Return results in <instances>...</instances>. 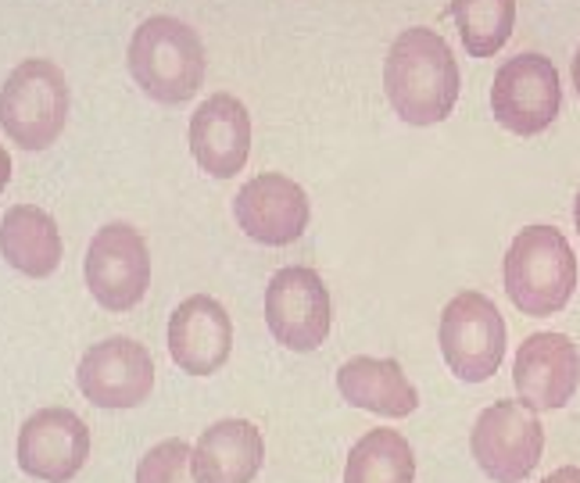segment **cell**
I'll return each instance as SVG.
<instances>
[{
  "instance_id": "cell-1",
  "label": "cell",
  "mask_w": 580,
  "mask_h": 483,
  "mask_svg": "<svg viewBox=\"0 0 580 483\" xmlns=\"http://www.w3.org/2000/svg\"><path fill=\"white\" fill-rule=\"evenodd\" d=\"M459 65L437 29L409 26L384 58V94L405 126H437L459 101Z\"/></svg>"
},
{
  "instance_id": "cell-2",
  "label": "cell",
  "mask_w": 580,
  "mask_h": 483,
  "mask_svg": "<svg viewBox=\"0 0 580 483\" xmlns=\"http://www.w3.org/2000/svg\"><path fill=\"white\" fill-rule=\"evenodd\" d=\"M129 76L158 104H187L197 97L208 72L205 44L194 26L172 15L144 18L129 36Z\"/></svg>"
},
{
  "instance_id": "cell-3",
  "label": "cell",
  "mask_w": 580,
  "mask_h": 483,
  "mask_svg": "<svg viewBox=\"0 0 580 483\" xmlns=\"http://www.w3.org/2000/svg\"><path fill=\"white\" fill-rule=\"evenodd\" d=\"M502 283L523 315H559L577 290V255L570 240L555 226L520 230L505 251Z\"/></svg>"
},
{
  "instance_id": "cell-4",
  "label": "cell",
  "mask_w": 580,
  "mask_h": 483,
  "mask_svg": "<svg viewBox=\"0 0 580 483\" xmlns=\"http://www.w3.org/2000/svg\"><path fill=\"white\" fill-rule=\"evenodd\" d=\"M69 79L51 58H26L0 86V129L22 151H47L69 122Z\"/></svg>"
},
{
  "instance_id": "cell-5",
  "label": "cell",
  "mask_w": 580,
  "mask_h": 483,
  "mask_svg": "<svg viewBox=\"0 0 580 483\" xmlns=\"http://www.w3.org/2000/svg\"><path fill=\"white\" fill-rule=\"evenodd\" d=\"M437 344L455 380L484 383L498 373L505 348H509V330L488 294L462 290L444 305Z\"/></svg>"
},
{
  "instance_id": "cell-6",
  "label": "cell",
  "mask_w": 580,
  "mask_h": 483,
  "mask_svg": "<svg viewBox=\"0 0 580 483\" xmlns=\"http://www.w3.org/2000/svg\"><path fill=\"white\" fill-rule=\"evenodd\" d=\"M470 451L480 473L495 483H520L538 469L545 455V426L534 408L516 401H495L477 416Z\"/></svg>"
},
{
  "instance_id": "cell-7",
  "label": "cell",
  "mask_w": 580,
  "mask_h": 483,
  "mask_svg": "<svg viewBox=\"0 0 580 483\" xmlns=\"http://www.w3.org/2000/svg\"><path fill=\"white\" fill-rule=\"evenodd\" d=\"M86 290L104 312H129L151 287V251L129 222H108L94 233L83 258Z\"/></svg>"
},
{
  "instance_id": "cell-8",
  "label": "cell",
  "mask_w": 580,
  "mask_h": 483,
  "mask_svg": "<svg viewBox=\"0 0 580 483\" xmlns=\"http://www.w3.org/2000/svg\"><path fill=\"white\" fill-rule=\"evenodd\" d=\"M266 326L287 351L308 355L323 348L333 326V301L323 276L308 265L273 272L266 287Z\"/></svg>"
},
{
  "instance_id": "cell-9",
  "label": "cell",
  "mask_w": 580,
  "mask_h": 483,
  "mask_svg": "<svg viewBox=\"0 0 580 483\" xmlns=\"http://www.w3.org/2000/svg\"><path fill=\"white\" fill-rule=\"evenodd\" d=\"M563 108V83L552 58L523 51L509 58L491 83V111L502 129L516 136L545 133Z\"/></svg>"
},
{
  "instance_id": "cell-10",
  "label": "cell",
  "mask_w": 580,
  "mask_h": 483,
  "mask_svg": "<svg viewBox=\"0 0 580 483\" xmlns=\"http://www.w3.org/2000/svg\"><path fill=\"white\" fill-rule=\"evenodd\" d=\"M76 387L97 408H137L155 391L151 351L133 337L94 344L76 366Z\"/></svg>"
},
{
  "instance_id": "cell-11",
  "label": "cell",
  "mask_w": 580,
  "mask_h": 483,
  "mask_svg": "<svg viewBox=\"0 0 580 483\" xmlns=\"http://www.w3.org/2000/svg\"><path fill=\"white\" fill-rule=\"evenodd\" d=\"M18 469L44 483H69L90 458V426L72 408H40L18 430Z\"/></svg>"
},
{
  "instance_id": "cell-12",
  "label": "cell",
  "mask_w": 580,
  "mask_h": 483,
  "mask_svg": "<svg viewBox=\"0 0 580 483\" xmlns=\"http://www.w3.org/2000/svg\"><path fill=\"white\" fill-rule=\"evenodd\" d=\"M233 219L255 244L287 247L301 240L312 219V205L301 183H294L283 172H258L233 197Z\"/></svg>"
},
{
  "instance_id": "cell-13",
  "label": "cell",
  "mask_w": 580,
  "mask_h": 483,
  "mask_svg": "<svg viewBox=\"0 0 580 483\" xmlns=\"http://www.w3.org/2000/svg\"><path fill=\"white\" fill-rule=\"evenodd\" d=\"M516 398L534 412H555L570 405L580 387V351L566 333H530L513 362Z\"/></svg>"
},
{
  "instance_id": "cell-14",
  "label": "cell",
  "mask_w": 580,
  "mask_h": 483,
  "mask_svg": "<svg viewBox=\"0 0 580 483\" xmlns=\"http://www.w3.org/2000/svg\"><path fill=\"white\" fill-rule=\"evenodd\" d=\"M251 140H255L251 115L240 97L233 94L205 97L190 115L187 129L190 158L212 179H233L237 172H244L251 158Z\"/></svg>"
},
{
  "instance_id": "cell-15",
  "label": "cell",
  "mask_w": 580,
  "mask_h": 483,
  "mask_svg": "<svg viewBox=\"0 0 580 483\" xmlns=\"http://www.w3.org/2000/svg\"><path fill=\"white\" fill-rule=\"evenodd\" d=\"M169 358L190 376H215L233 355V319L212 294H190L169 315Z\"/></svg>"
},
{
  "instance_id": "cell-16",
  "label": "cell",
  "mask_w": 580,
  "mask_h": 483,
  "mask_svg": "<svg viewBox=\"0 0 580 483\" xmlns=\"http://www.w3.org/2000/svg\"><path fill=\"white\" fill-rule=\"evenodd\" d=\"M262 462V430L248 419H219L190 444L194 483H255Z\"/></svg>"
},
{
  "instance_id": "cell-17",
  "label": "cell",
  "mask_w": 580,
  "mask_h": 483,
  "mask_svg": "<svg viewBox=\"0 0 580 483\" xmlns=\"http://www.w3.org/2000/svg\"><path fill=\"white\" fill-rule=\"evenodd\" d=\"M337 391L341 401L384 419H405L419 408V391L394 358H348L337 369Z\"/></svg>"
},
{
  "instance_id": "cell-18",
  "label": "cell",
  "mask_w": 580,
  "mask_h": 483,
  "mask_svg": "<svg viewBox=\"0 0 580 483\" xmlns=\"http://www.w3.org/2000/svg\"><path fill=\"white\" fill-rule=\"evenodd\" d=\"M0 258L29 280L54 276L65 258L54 215L36 205H11L0 219Z\"/></svg>"
},
{
  "instance_id": "cell-19",
  "label": "cell",
  "mask_w": 580,
  "mask_h": 483,
  "mask_svg": "<svg viewBox=\"0 0 580 483\" xmlns=\"http://www.w3.org/2000/svg\"><path fill=\"white\" fill-rule=\"evenodd\" d=\"M416 455L398 430H369L344 462V483H412Z\"/></svg>"
},
{
  "instance_id": "cell-20",
  "label": "cell",
  "mask_w": 580,
  "mask_h": 483,
  "mask_svg": "<svg viewBox=\"0 0 580 483\" xmlns=\"http://www.w3.org/2000/svg\"><path fill=\"white\" fill-rule=\"evenodd\" d=\"M452 18L470 58H495L516 29V0H452Z\"/></svg>"
},
{
  "instance_id": "cell-21",
  "label": "cell",
  "mask_w": 580,
  "mask_h": 483,
  "mask_svg": "<svg viewBox=\"0 0 580 483\" xmlns=\"http://www.w3.org/2000/svg\"><path fill=\"white\" fill-rule=\"evenodd\" d=\"M137 483H194V476H190V444L180 441V437L155 444V448L140 458Z\"/></svg>"
},
{
  "instance_id": "cell-22",
  "label": "cell",
  "mask_w": 580,
  "mask_h": 483,
  "mask_svg": "<svg viewBox=\"0 0 580 483\" xmlns=\"http://www.w3.org/2000/svg\"><path fill=\"white\" fill-rule=\"evenodd\" d=\"M541 483H580V466H563V469H555V473H548Z\"/></svg>"
},
{
  "instance_id": "cell-23",
  "label": "cell",
  "mask_w": 580,
  "mask_h": 483,
  "mask_svg": "<svg viewBox=\"0 0 580 483\" xmlns=\"http://www.w3.org/2000/svg\"><path fill=\"white\" fill-rule=\"evenodd\" d=\"M8 179H11V154L0 147V190L8 187Z\"/></svg>"
},
{
  "instance_id": "cell-24",
  "label": "cell",
  "mask_w": 580,
  "mask_h": 483,
  "mask_svg": "<svg viewBox=\"0 0 580 483\" xmlns=\"http://www.w3.org/2000/svg\"><path fill=\"white\" fill-rule=\"evenodd\" d=\"M573 90H577V97H580V51H577V58H573Z\"/></svg>"
},
{
  "instance_id": "cell-25",
  "label": "cell",
  "mask_w": 580,
  "mask_h": 483,
  "mask_svg": "<svg viewBox=\"0 0 580 483\" xmlns=\"http://www.w3.org/2000/svg\"><path fill=\"white\" fill-rule=\"evenodd\" d=\"M573 222H577V233H580V190H577V201H573Z\"/></svg>"
}]
</instances>
